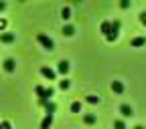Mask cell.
I'll list each match as a JSON object with an SVG mask.
<instances>
[{"mask_svg": "<svg viewBox=\"0 0 146 129\" xmlns=\"http://www.w3.org/2000/svg\"><path fill=\"white\" fill-rule=\"evenodd\" d=\"M81 111V103L79 101H73L71 103V113H79Z\"/></svg>", "mask_w": 146, "mask_h": 129, "instance_id": "obj_18", "label": "cell"}, {"mask_svg": "<svg viewBox=\"0 0 146 129\" xmlns=\"http://www.w3.org/2000/svg\"><path fill=\"white\" fill-rule=\"evenodd\" d=\"M110 89H112L114 93L122 95V93H124V83H122V81H112V85H110Z\"/></svg>", "mask_w": 146, "mask_h": 129, "instance_id": "obj_5", "label": "cell"}, {"mask_svg": "<svg viewBox=\"0 0 146 129\" xmlns=\"http://www.w3.org/2000/svg\"><path fill=\"white\" fill-rule=\"evenodd\" d=\"M61 18H63V20H69V18H71V8H69V6H65V8L61 10Z\"/></svg>", "mask_w": 146, "mask_h": 129, "instance_id": "obj_15", "label": "cell"}, {"mask_svg": "<svg viewBox=\"0 0 146 129\" xmlns=\"http://www.w3.org/2000/svg\"><path fill=\"white\" fill-rule=\"evenodd\" d=\"M83 123H85V125H94V123H96V115H94V113H85V115H83Z\"/></svg>", "mask_w": 146, "mask_h": 129, "instance_id": "obj_11", "label": "cell"}, {"mask_svg": "<svg viewBox=\"0 0 146 129\" xmlns=\"http://www.w3.org/2000/svg\"><path fill=\"white\" fill-rule=\"evenodd\" d=\"M36 41H39V45H41L43 48H47V50H53V48H55L53 41L49 39L47 34H43V32H39V34H36Z\"/></svg>", "mask_w": 146, "mask_h": 129, "instance_id": "obj_2", "label": "cell"}, {"mask_svg": "<svg viewBox=\"0 0 146 129\" xmlns=\"http://www.w3.org/2000/svg\"><path fill=\"white\" fill-rule=\"evenodd\" d=\"M2 67H4L6 73H12V71L16 69V63H14V59H6V61L2 63Z\"/></svg>", "mask_w": 146, "mask_h": 129, "instance_id": "obj_8", "label": "cell"}, {"mask_svg": "<svg viewBox=\"0 0 146 129\" xmlns=\"http://www.w3.org/2000/svg\"><path fill=\"white\" fill-rule=\"evenodd\" d=\"M140 22L146 26V12H142V14H140Z\"/></svg>", "mask_w": 146, "mask_h": 129, "instance_id": "obj_24", "label": "cell"}, {"mask_svg": "<svg viewBox=\"0 0 146 129\" xmlns=\"http://www.w3.org/2000/svg\"><path fill=\"white\" fill-rule=\"evenodd\" d=\"M120 26H122V22H120V20H114V22H112L110 34L106 36V41H108V43H114V41L118 39V34H120Z\"/></svg>", "mask_w": 146, "mask_h": 129, "instance_id": "obj_1", "label": "cell"}, {"mask_svg": "<svg viewBox=\"0 0 146 129\" xmlns=\"http://www.w3.org/2000/svg\"><path fill=\"white\" fill-rule=\"evenodd\" d=\"M69 87H71V81H69V79H63V81H59V89H61V91H67Z\"/></svg>", "mask_w": 146, "mask_h": 129, "instance_id": "obj_16", "label": "cell"}, {"mask_svg": "<svg viewBox=\"0 0 146 129\" xmlns=\"http://www.w3.org/2000/svg\"><path fill=\"white\" fill-rule=\"evenodd\" d=\"M57 73H59V75H67V73H69V63H67V61H59Z\"/></svg>", "mask_w": 146, "mask_h": 129, "instance_id": "obj_7", "label": "cell"}, {"mask_svg": "<svg viewBox=\"0 0 146 129\" xmlns=\"http://www.w3.org/2000/svg\"><path fill=\"white\" fill-rule=\"evenodd\" d=\"M132 129H144V127H142V125H136V127H132Z\"/></svg>", "mask_w": 146, "mask_h": 129, "instance_id": "obj_26", "label": "cell"}, {"mask_svg": "<svg viewBox=\"0 0 146 129\" xmlns=\"http://www.w3.org/2000/svg\"><path fill=\"white\" fill-rule=\"evenodd\" d=\"M6 28V20H4V18H0V32H2Z\"/></svg>", "mask_w": 146, "mask_h": 129, "instance_id": "obj_23", "label": "cell"}, {"mask_svg": "<svg viewBox=\"0 0 146 129\" xmlns=\"http://www.w3.org/2000/svg\"><path fill=\"white\" fill-rule=\"evenodd\" d=\"M53 95H55V89H53V87H47V89H45V101H51Z\"/></svg>", "mask_w": 146, "mask_h": 129, "instance_id": "obj_17", "label": "cell"}, {"mask_svg": "<svg viewBox=\"0 0 146 129\" xmlns=\"http://www.w3.org/2000/svg\"><path fill=\"white\" fill-rule=\"evenodd\" d=\"M120 113H122V117H132L134 115V111H132V107L130 105H120Z\"/></svg>", "mask_w": 146, "mask_h": 129, "instance_id": "obj_6", "label": "cell"}, {"mask_svg": "<svg viewBox=\"0 0 146 129\" xmlns=\"http://www.w3.org/2000/svg\"><path fill=\"white\" fill-rule=\"evenodd\" d=\"M63 34H65V36H73V34H75V28H73L71 24H65V26H63Z\"/></svg>", "mask_w": 146, "mask_h": 129, "instance_id": "obj_14", "label": "cell"}, {"mask_svg": "<svg viewBox=\"0 0 146 129\" xmlns=\"http://www.w3.org/2000/svg\"><path fill=\"white\" fill-rule=\"evenodd\" d=\"M0 129H12L10 121H2V123H0Z\"/></svg>", "mask_w": 146, "mask_h": 129, "instance_id": "obj_21", "label": "cell"}, {"mask_svg": "<svg viewBox=\"0 0 146 129\" xmlns=\"http://www.w3.org/2000/svg\"><path fill=\"white\" fill-rule=\"evenodd\" d=\"M6 8V2H0V10H4Z\"/></svg>", "mask_w": 146, "mask_h": 129, "instance_id": "obj_25", "label": "cell"}, {"mask_svg": "<svg viewBox=\"0 0 146 129\" xmlns=\"http://www.w3.org/2000/svg\"><path fill=\"white\" fill-rule=\"evenodd\" d=\"M146 45V39H144V36H136V39H132V46H144Z\"/></svg>", "mask_w": 146, "mask_h": 129, "instance_id": "obj_12", "label": "cell"}, {"mask_svg": "<svg viewBox=\"0 0 146 129\" xmlns=\"http://www.w3.org/2000/svg\"><path fill=\"white\" fill-rule=\"evenodd\" d=\"M41 75L49 81H57V73H55L51 67H41Z\"/></svg>", "mask_w": 146, "mask_h": 129, "instance_id": "obj_3", "label": "cell"}, {"mask_svg": "<svg viewBox=\"0 0 146 129\" xmlns=\"http://www.w3.org/2000/svg\"><path fill=\"white\" fill-rule=\"evenodd\" d=\"M110 28H112V22H110V20H104V22H102V26H100V30H102L106 36L110 34Z\"/></svg>", "mask_w": 146, "mask_h": 129, "instance_id": "obj_13", "label": "cell"}, {"mask_svg": "<svg viewBox=\"0 0 146 129\" xmlns=\"http://www.w3.org/2000/svg\"><path fill=\"white\" fill-rule=\"evenodd\" d=\"M53 125V115H45V119L41 121V129H51Z\"/></svg>", "mask_w": 146, "mask_h": 129, "instance_id": "obj_9", "label": "cell"}, {"mask_svg": "<svg viewBox=\"0 0 146 129\" xmlns=\"http://www.w3.org/2000/svg\"><path fill=\"white\" fill-rule=\"evenodd\" d=\"M87 103L96 105V103H100V97H98V95H87Z\"/></svg>", "mask_w": 146, "mask_h": 129, "instance_id": "obj_20", "label": "cell"}, {"mask_svg": "<svg viewBox=\"0 0 146 129\" xmlns=\"http://www.w3.org/2000/svg\"><path fill=\"white\" fill-rule=\"evenodd\" d=\"M55 109H57V105H55L53 101L45 103V113H47V115H53V113H55Z\"/></svg>", "mask_w": 146, "mask_h": 129, "instance_id": "obj_10", "label": "cell"}, {"mask_svg": "<svg viewBox=\"0 0 146 129\" xmlns=\"http://www.w3.org/2000/svg\"><path fill=\"white\" fill-rule=\"evenodd\" d=\"M114 129H126V123H124L122 119H116V121H114Z\"/></svg>", "mask_w": 146, "mask_h": 129, "instance_id": "obj_19", "label": "cell"}, {"mask_svg": "<svg viewBox=\"0 0 146 129\" xmlns=\"http://www.w3.org/2000/svg\"><path fill=\"white\" fill-rule=\"evenodd\" d=\"M120 6L126 10V8H130V2H128V0H122V2H120Z\"/></svg>", "mask_w": 146, "mask_h": 129, "instance_id": "obj_22", "label": "cell"}, {"mask_svg": "<svg viewBox=\"0 0 146 129\" xmlns=\"http://www.w3.org/2000/svg\"><path fill=\"white\" fill-rule=\"evenodd\" d=\"M14 32H0V43H4V45H10V43H14Z\"/></svg>", "mask_w": 146, "mask_h": 129, "instance_id": "obj_4", "label": "cell"}]
</instances>
